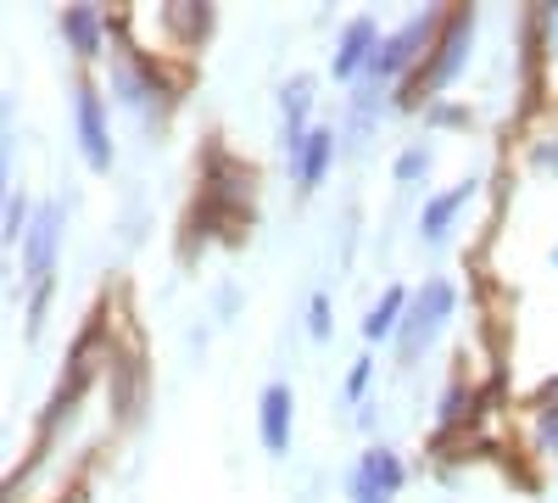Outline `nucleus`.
Instances as JSON below:
<instances>
[{"label": "nucleus", "mask_w": 558, "mask_h": 503, "mask_svg": "<svg viewBox=\"0 0 558 503\" xmlns=\"http://www.w3.org/2000/svg\"><path fill=\"white\" fill-rule=\"evenodd\" d=\"M441 12H413L402 28H391L386 39H380V51H375V62H368V73H375V79H397V73H408L418 57H425V51H436V39H441Z\"/></svg>", "instance_id": "nucleus-1"}, {"label": "nucleus", "mask_w": 558, "mask_h": 503, "mask_svg": "<svg viewBox=\"0 0 558 503\" xmlns=\"http://www.w3.org/2000/svg\"><path fill=\"white\" fill-rule=\"evenodd\" d=\"M452 302H458L452 280H425V286H418V297L408 302V319H402V352H408V358L441 331V319L452 313Z\"/></svg>", "instance_id": "nucleus-2"}, {"label": "nucleus", "mask_w": 558, "mask_h": 503, "mask_svg": "<svg viewBox=\"0 0 558 503\" xmlns=\"http://www.w3.org/2000/svg\"><path fill=\"white\" fill-rule=\"evenodd\" d=\"M470 34H475V12L470 7H458V12H447V23H441V39H436V57H430V68L418 73V84L425 89H441L458 68H463V51H470Z\"/></svg>", "instance_id": "nucleus-3"}, {"label": "nucleus", "mask_w": 558, "mask_h": 503, "mask_svg": "<svg viewBox=\"0 0 558 503\" xmlns=\"http://www.w3.org/2000/svg\"><path fill=\"white\" fill-rule=\"evenodd\" d=\"M57 241H62V207L57 202H45L28 224V236H23V274L45 291V280H51V263H57Z\"/></svg>", "instance_id": "nucleus-4"}, {"label": "nucleus", "mask_w": 558, "mask_h": 503, "mask_svg": "<svg viewBox=\"0 0 558 503\" xmlns=\"http://www.w3.org/2000/svg\"><path fill=\"white\" fill-rule=\"evenodd\" d=\"M73 123H78V146L89 168H112V141H107V118H101V96L89 84L73 89Z\"/></svg>", "instance_id": "nucleus-5"}, {"label": "nucleus", "mask_w": 558, "mask_h": 503, "mask_svg": "<svg viewBox=\"0 0 558 503\" xmlns=\"http://www.w3.org/2000/svg\"><path fill=\"white\" fill-rule=\"evenodd\" d=\"M375 51H380L375 17H352V23L341 28V45H336V62H330V73H336V79H352L357 68L375 62Z\"/></svg>", "instance_id": "nucleus-6"}, {"label": "nucleus", "mask_w": 558, "mask_h": 503, "mask_svg": "<svg viewBox=\"0 0 558 503\" xmlns=\"http://www.w3.org/2000/svg\"><path fill=\"white\" fill-rule=\"evenodd\" d=\"M257 431H263V447H268V453H286V447H291V386H286V381L263 386Z\"/></svg>", "instance_id": "nucleus-7"}, {"label": "nucleus", "mask_w": 558, "mask_h": 503, "mask_svg": "<svg viewBox=\"0 0 558 503\" xmlns=\"http://www.w3.org/2000/svg\"><path fill=\"white\" fill-rule=\"evenodd\" d=\"M330 157H336V129H307L302 152L291 157V163H296V179H302V191H313V185H318L324 168H330Z\"/></svg>", "instance_id": "nucleus-8"}, {"label": "nucleus", "mask_w": 558, "mask_h": 503, "mask_svg": "<svg viewBox=\"0 0 558 503\" xmlns=\"http://www.w3.org/2000/svg\"><path fill=\"white\" fill-rule=\"evenodd\" d=\"M470 191H475V179H463V185H452V191H441V196H430L425 202V213H418V236L425 241H441L447 236V224H452V213L470 202Z\"/></svg>", "instance_id": "nucleus-9"}, {"label": "nucleus", "mask_w": 558, "mask_h": 503, "mask_svg": "<svg viewBox=\"0 0 558 503\" xmlns=\"http://www.w3.org/2000/svg\"><path fill=\"white\" fill-rule=\"evenodd\" d=\"M408 302H413V297H408L402 286H391V291H386V297H380L375 308H368V319H363V342H386L391 331H402V319H408Z\"/></svg>", "instance_id": "nucleus-10"}, {"label": "nucleus", "mask_w": 558, "mask_h": 503, "mask_svg": "<svg viewBox=\"0 0 558 503\" xmlns=\"http://www.w3.org/2000/svg\"><path fill=\"white\" fill-rule=\"evenodd\" d=\"M357 476L375 487V492L391 498V492H402V476H408V470H402V459H397L391 447H368V453H363V465H357Z\"/></svg>", "instance_id": "nucleus-11"}, {"label": "nucleus", "mask_w": 558, "mask_h": 503, "mask_svg": "<svg viewBox=\"0 0 558 503\" xmlns=\"http://www.w3.org/2000/svg\"><path fill=\"white\" fill-rule=\"evenodd\" d=\"M62 34L73 39L78 57H96V51H101V12H96V7H68Z\"/></svg>", "instance_id": "nucleus-12"}, {"label": "nucleus", "mask_w": 558, "mask_h": 503, "mask_svg": "<svg viewBox=\"0 0 558 503\" xmlns=\"http://www.w3.org/2000/svg\"><path fill=\"white\" fill-rule=\"evenodd\" d=\"M418 173H430V146H408L397 157V179H402V185H408V179H418Z\"/></svg>", "instance_id": "nucleus-13"}, {"label": "nucleus", "mask_w": 558, "mask_h": 503, "mask_svg": "<svg viewBox=\"0 0 558 503\" xmlns=\"http://www.w3.org/2000/svg\"><path fill=\"white\" fill-rule=\"evenodd\" d=\"M28 224H34V218H28V202L12 191V196H7V241H23Z\"/></svg>", "instance_id": "nucleus-14"}, {"label": "nucleus", "mask_w": 558, "mask_h": 503, "mask_svg": "<svg viewBox=\"0 0 558 503\" xmlns=\"http://www.w3.org/2000/svg\"><path fill=\"white\" fill-rule=\"evenodd\" d=\"M536 436H542V447H547V453H558V403H553V408H542Z\"/></svg>", "instance_id": "nucleus-15"}, {"label": "nucleus", "mask_w": 558, "mask_h": 503, "mask_svg": "<svg viewBox=\"0 0 558 503\" xmlns=\"http://www.w3.org/2000/svg\"><path fill=\"white\" fill-rule=\"evenodd\" d=\"M313 319H307V331L313 336H330V302H324V297H313V308H307Z\"/></svg>", "instance_id": "nucleus-16"}, {"label": "nucleus", "mask_w": 558, "mask_h": 503, "mask_svg": "<svg viewBox=\"0 0 558 503\" xmlns=\"http://www.w3.org/2000/svg\"><path fill=\"white\" fill-rule=\"evenodd\" d=\"M463 118H470L463 107H447V101H436V107H430V123H463Z\"/></svg>", "instance_id": "nucleus-17"}, {"label": "nucleus", "mask_w": 558, "mask_h": 503, "mask_svg": "<svg viewBox=\"0 0 558 503\" xmlns=\"http://www.w3.org/2000/svg\"><path fill=\"white\" fill-rule=\"evenodd\" d=\"M363 386H368V358H357L352 375H347V392H363Z\"/></svg>", "instance_id": "nucleus-18"}, {"label": "nucleus", "mask_w": 558, "mask_h": 503, "mask_svg": "<svg viewBox=\"0 0 558 503\" xmlns=\"http://www.w3.org/2000/svg\"><path fill=\"white\" fill-rule=\"evenodd\" d=\"M536 168H558V146H536Z\"/></svg>", "instance_id": "nucleus-19"}, {"label": "nucleus", "mask_w": 558, "mask_h": 503, "mask_svg": "<svg viewBox=\"0 0 558 503\" xmlns=\"http://www.w3.org/2000/svg\"><path fill=\"white\" fill-rule=\"evenodd\" d=\"M553 51H558V12H553Z\"/></svg>", "instance_id": "nucleus-20"}, {"label": "nucleus", "mask_w": 558, "mask_h": 503, "mask_svg": "<svg viewBox=\"0 0 558 503\" xmlns=\"http://www.w3.org/2000/svg\"><path fill=\"white\" fill-rule=\"evenodd\" d=\"M547 392H553V397H558V381H547Z\"/></svg>", "instance_id": "nucleus-21"}, {"label": "nucleus", "mask_w": 558, "mask_h": 503, "mask_svg": "<svg viewBox=\"0 0 558 503\" xmlns=\"http://www.w3.org/2000/svg\"><path fill=\"white\" fill-rule=\"evenodd\" d=\"M553 263H558V247H553Z\"/></svg>", "instance_id": "nucleus-22"}]
</instances>
